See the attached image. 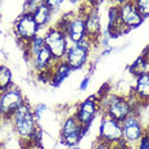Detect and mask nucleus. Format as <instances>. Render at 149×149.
<instances>
[{
	"instance_id": "obj_1",
	"label": "nucleus",
	"mask_w": 149,
	"mask_h": 149,
	"mask_svg": "<svg viewBox=\"0 0 149 149\" xmlns=\"http://www.w3.org/2000/svg\"><path fill=\"white\" fill-rule=\"evenodd\" d=\"M9 122H12L18 138L24 143H29V144L32 140L37 129H39L37 118L33 113V108L29 104V102L22 104L14 112Z\"/></svg>"
},
{
	"instance_id": "obj_2",
	"label": "nucleus",
	"mask_w": 149,
	"mask_h": 149,
	"mask_svg": "<svg viewBox=\"0 0 149 149\" xmlns=\"http://www.w3.org/2000/svg\"><path fill=\"white\" fill-rule=\"evenodd\" d=\"M99 103H100V109L103 111V114L118 122H122L129 114L135 112L134 105L131 104V100L127 95L109 94L105 98L100 99Z\"/></svg>"
},
{
	"instance_id": "obj_3",
	"label": "nucleus",
	"mask_w": 149,
	"mask_h": 149,
	"mask_svg": "<svg viewBox=\"0 0 149 149\" xmlns=\"http://www.w3.org/2000/svg\"><path fill=\"white\" fill-rule=\"evenodd\" d=\"M55 26L62 31L66 32L68 37V41L71 44L81 41L86 37V30H85V19L81 10L79 13H67L55 23Z\"/></svg>"
},
{
	"instance_id": "obj_4",
	"label": "nucleus",
	"mask_w": 149,
	"mask_h": 149,
	"mask_svg": "<svg viewBox=\"0 0 149 149\" xmlns=\"http://www.w3.org/2000/svg\"><path fill=\"white\" fill-rule=\"evenodd\" d=\"M94 44L95 42L91 41L88 37H85L84 40L76 42V44H71L63 61L70 66L72 71L81 70L88 64L91 48Z\"/></svg>"
},
{
	"instance_id": "obj_5",
	"label": "nucleus",
	"mask_w": 149,
	"mask_h": 149,
	"mask_svg": "<svg viewBox=\"0 0 149 149\" xmlns=\"http://www.w3.org/2000/svg\"><path fill=\"white\" fill-rule=\"evenodd\" d=\"M44 40L46 48L50 50L55 61H63L70 48V41L64 31L58 29L57 26H49L45 30Z\"/></svg>"
},
{
	"instance_id": "obj_6",
	"label": "nucleus",
	"mask_w": 149,
	"mask_h": 149,
	"mask_svg": "<svg viewBox=\"0 0 149 149\" xmlns=\"http://www.w3.org/2000/svg\"><path fill=\"white\" fill-rule=\"evenodd\" d=\"M13 31H14V35L17 37V40L19 42H22L24 46L33 37H36L39 35L41 29L36 23V21L33 19L32 14L23 12V13H21L15 18V21L13 23Z\"/></svg>"
},
{
	"instance_id": "obj_7",
	"label": "nucleus",
	"mask_w": 149,
	"mask_h": 149,
	"mask_svg": "<svg viewBox=\"0 0 149 149\" xmlns=\"http://www.w3.org/2000/svg\"><path fill=\"white\" fill-rule=\"evenodd\" d=\"M90 127H84L73 116H68L62 122L61 127V143L66 147H74L79 145L82 138L86 135Z\"/></svg>"
},
{
	"instance_id": "obj_8",
	"label": "nucleus",
	"mask_w": 149,
	"mask_h": 149,
	"mask_svg": "<svg viewBox=\"0 0 149 149\" xmlns=\"http://www.w3.org/2000/svg\"><path fill=\"white\" fill-rule=\"evenodd\" d=\"M26 102L27 100L24 98L22 90L17 88L15 85L0 93V108L4 113L5 121L10 120L14 112Z\"/></svg>"
},
{
	"instance_id": "obj_9",
	"label": "nucleus",
	"mask_w": 149,
	"mask_h": 149,
	"mask_svg": "<svg viewBox=\"0 0 149 149\" xmlns=\"http://www.w3.org/2000/svg\"><path fill=\"white\" fill-rule=\"evenodd\" d=\"M122 125V135H123V139L129 143V145L134 149L136 147L140 139L143 138V135L145 134V127L144 125L141 123L139 116L132 112L131 114L126 117L125 120L121 122Z\"/></svg>"
},
{
	"instance_id": "obj_10",
	"label": "nucleus",
	"mask_w": 149,
	"mask_h": 149,
	"mask_svg": "<svg viewBox=\"0 0 149 149\" xmlns=\"http://www.w3.org/2000/svg\"><path fill=\"white\" fill-rule=\"evenodd\" d=\"M99 111H100L99 99L97 95H93V97L85 99V100L81 102V103L77 105L73 116L76 117L77 121H79L84 127H90L93 121L97 117V114L99 113Z\"/></svg>"
},
{
	"instance_id": "obj_11",
	"label": "nucleus",
	"mask_w": 149,
	"mask_h": 149,
	"mask_svg": "<svg viewBox=\"0 0 149 149\" xmlns=\"http://www.w3.org/2000/svg\"><path fill=\"white\" fill-rule=\"evenodd\" d=\"M99 140L107 143V144H114L121 139H123L122 135V125L118 121L111 118V117L103 114L99 125Z\"/></svg>"
},
{
	"instance_id": "obj_12",
	"label": "nucleus",
	"mask_w": 149,
	"mask_h": 149,
	"mask_svg": "<svg viewBox=\"0 0 149 149\" xmlns=\"http://www.w3.org/2000/svg\"><path fill=\"white\" fill-rule=\"evenodd\" d=\"M81 13L84 14V19H85L86 37L91 41L98 42L102 37V21L98 8H90L84 4Z\"/></svg>"
},
{
	"instance_id": "obj_13",
	"label": "nucleus",
	"mask_w": 149,
	"mask_h": 149,
	"mask_svg": "<svg viewBox=\"0 0 149 149\" xmlns=\"http://www.w3.org/2000/svg\"><path fill=\"white\" fill-rule=\"evenodd\" d=\"M118 10H120V21L122 27L127 31L136 29L143 23V18L141 15L139 14L138 9L135 8L134 3L129 1L125 3V4L118 5Z\"/></svg>"
},
{
	"instance_id": "obj_14",
	"label": "nucleus",
	"mask_w": 149,
	"mask_h": 149,
	"mask_svg": "<svg viewBox=\"0 0 149 149\" xmlns=\"http://www.w3.org/2000/svg\"><path fill=\"white\" fill-rule=\"evenodd\" d=\"M33 66V70H35L36 73L40 72H52L53 68H54L57 61L54 59L53 54L50 53L46 45H44L41 49L39 50V53L30 61Z\"/></svg>"
},
{
	"instance_id": "obj_15",
	"label": "nucleus",
	"mask_w": 149,
	"mask_h": 149,
	"mask_svg": "<svg viewBox=\"0 0 149 149\" xmlns=\"http://www.w3.org/2000/svg\"><path fill=\"white\" fill-rule=\"evenodd\" d=\"M132 93L140 103H149V72H143L135 76Z\"/></svg>"
},
{
	"instance_id": "obj_16",
	"label": "nucleus",
	"mask_w": 149,
	"mask_h": 149,
	"mask_svg": "<svg viewBox=\"0 0 149 149\" xmlns=\"http://www.w3.org/2000/svg\"><path fill=\"white\" fill-rule=\"evenodd\" d=\"M72 72V70L64 61H58L55 63L54 68L52 71V77H50V85L54 88H58L64 80L70 76V73Z\"/></svg>"
},
{
	"instance_id": "obj_17",
	"label": "nucleus",
	"mask_w": 149,
	"mask_h": 149,
	"mask_svg": "<svg viewBox=\"0 0 149 149\" xmlns=\"http://www.w3.org/2000/svg\"><path fill=\"white\" fill-rule=\"evenodd\" d=\"M31 14H32L33 19L36 21V23L39 24V27L42 30L45 27H48L49 23H50L52 17H53V10L45 3H42V4H40L39 7H36L33 9L31 12Z\"/></svg>"
},
{
	"instance_id": "obj_18",
	"label": "nucleus",
	"mask_w": 149,
	"mask_h": 149,
	"mask_svg": "<svg viewBox=\"0 0 149 149\" xmlns=\"http://www.w3.org/2000/svg\"><path fill=\"white\" fill-rule=\"evenodd\" d=\"M44 45H45V40H44V35H41V33H39V35L36 37H33L31 41L27 42V44L23 46L24 54H26L27 59L29 61L32 59Z\"/></svg>"
},
{
	"instance_id": "obj_19",
	"label": "nucleus",
	"mask_w": 149,
	"mask_h": 149,
	"mask_svg": "<svg viewBox=\"0 0 149 149\" xmlns=\"http://www.w3.org/2000/svg\"><path fill=\"white\" fill-rule=\"evenodd\" d=\"M13 85V74L10 68L5 64H0V93L12 88Z\"/></svg>"
},
{
	"instance_id": "obj_20",
	"label": "nucleus",
	"mask_w": 149,
	"mask_h": 149,
	"mask_svg": "<svg viewBox=\"0 0 149 149\" xmlns=\"http://www.w3.org/2000/svg\"><path fill=\"white\" fill-rule=\"evenodd\" d=\"M132 3L143 19L149 18V0H132Z\"/></svg>"
},
{
	"instance_id": "obj_21",
	"label": "nucleus",
	"mask_w": 149,
	"mask_h": 149,
	"mask_svg": "<svg viewBox=\"0 0 149 149\" xmlns=\"http://www.w3.org/2000/svg\"><path fill=\"white\" fill-rule=\"evenodd\" d=\"M44 0H26L23 5V12H27V13H31L36 7H39L40 4H42Z\"/></svg>"
},
{
	"instance_id": "obj_22",
	"label": "nucleus",
	"mask_w": 149,
	"mask_h": 149,
	"mask_svg": "<svg viewBox=\"0 0 149 149\" xmlns=\"http://www.w3.org/2000/svg\"><path fill=\"white\" fill-rule=\"evenodd\" d=\"M136 149H149V132L145 131L140 141L136 144Z\"/></svg>"
},
{
	"instance_id": "obj_23",
	"label": "nucleus",
	"mask_w": 149,
	"mask_h": 149,
	"mask_svg": "<svg viewBox=\"0 0 149 149\" xmlns=\"http://www.w3.org/2000/svg\"><path fill=\"white\" fill-rule=\"evenodd\" d=\"M64 1H66V0H44V3H45L46 5H48L49 8L52 9L53 12H54V10H57V9L59 8L61 5L64 3Z\"/></svg>"
},
{
	"instance_id": "obj_24",
	"label": "nucleus",
	"mask_w": 149,
	"mask_h": 149,
	"mask_svg": "<svg viewBox=\"0 0 149 149\" xmlns=\"http://www.w3.org/2000/svg\"><path fill=\"white\" fill-rule=\"evenodd\" d=\"M91 149H112V147L109 144H107V143L99 140V139H97L94 143V145L91 147Z\"/></svg>"
},
{
	"instance_id": "obj_25",
	"label": "nucleus",
	"mask_w": 149,
	"mask_h": 149,
	"mask_svg": "<svg viewBox=\"0 0 149 149\" xmlns=\"http://www.w3.org/2000/svg\"><path fill=\"white\" fill-rule=\"evenodd\" d=\"M46 111V105L45 104H37L35 108H33V113H35L36 118L39 120L40 117H41V114L44 113V112Z\"/></svg>"
},
{
	"instance_id": "obj_26",
	"label": "nucleus",
	"mask_w": 149,
	"mask_h": 149,
	"mask_svg": "<svg viewBox=\"0 0 149 149\" xmlns=\"http://www.w3.org/2000/svg\"><path fill=\"white\" fill-rule=\"evenodd\" d=\"M103 3H104V0H85L84 4H85L86 7H90V8H99Z\"/></svg>"
},
{
	"instance_id": "obj_27",
	"label": "nucleus",
	"mask_w": 149,
	"mask_h": 149,
	"mask_svg": "<svg viewBox=\"0 0 149 149\" xmlns=\"http://www.w3.org/2000/svg\"><path fill=\"white\" fill-rule=\"evenodd\" d=\"M89 82H90V76H86L85 79H84L82 81H81V84H80V90H81V91H84V90L88 89Z\"/></svg>"
},
{
	"instance_id": "obj_28",
	"label": "nucleus",
	"mask_w": 149,
	"mask_h": 149,
	"mask_svg": "<svg viewBox=\"0 0 149 149\" xmlns=\"http://www.w3.org/2000/svg\"><path fill=\"white\" fill-rule=\"evenodd\" d=\"M112 4H116V5H121V4H125V3L132 1V0H111Z\"/></svg>"
},
{
	"instance_id": "obj_29",
	"label": "nucleus",
	"mask_w": 149,
	"mask_h": 149,
	"mask_svg": "<svg viewBox=\"0 0 149 149\" xmlns=\"http://www.w3.org/2000/svg\"><path fill=\"white\" fill-rule=\"evenodd\" d=\"M5 121V117H4V113H3V111H1V108H0V125H1L3 122Z\"/></svg>"
},
{
	"instance_id": "obj_30",
	"label": "nucleus",
	"mask_w": 149,
	"mask_h": 149,
	"mask_svg": "<svg viewBox=\"0 0 149 149\" xmlns=\"http://www.w3.org/2000/svg\"><path fill=\"white\" fill-rule=\"evenodd\" d=\"M112 52V48H109V46H107V49H104L103 50V55H109V53Z\"/></svg>"
},
{
	"instance_id": "obj_31",
	"label": "nucleus",
	"mask_w": 149,
	"mask_h": 149,
	"mask_svg": "<svg viewBox=\"0 0 149 149\" xmlns=\"http://www.w3.org/2000/svg\"><path fill=\"white\" fill-rule=\"evenodd\" d=\"M68 149H82L81 147H79V145H74V147H70Z\"/></svg>"
},
{
	"instance_id": "obj_32",
	"label": "nucleus",
	"mask_w": 149,
	"mask_h": 149,
	"mask_svg": "<svg viewBox=\"0 0 149 149\" xmlns=\"http://www.w3.org/2000/svg\"><path fill=\"white\" fill-rule=\"evenodd\" d=\"M145 130H147V132H149V121H148V125H147V127H145Z\"/></svg>"
},
{
	"instance_id": "obj_33",
	"label": "nucleus",
	"mask_w": 149,
	"mask_h": 149,
	"mask_svg": "<svg viewBox=\"0 0 149 149\" xmlns=\"http://www.w3.org/2000/svg\"><path fill=\"white\" fill-rule=\"evenodd\" d=\"M0 149H4V147H3V145H1V144H0Z\"/></svg>"
}]
</instances>
